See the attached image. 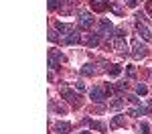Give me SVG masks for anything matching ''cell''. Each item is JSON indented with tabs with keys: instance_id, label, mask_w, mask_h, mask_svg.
<instances>
[{
	"instance_id": "1",
	"label": "cell",
	"mask_w": 152,
	"mask_h": 134,
	"mask_svg": "<svg viewBox=\"0 0 152 134\" xmlns=\"http://www.w3.org/2000/svg\"><path fill=\"white\" fill-rule=\"evenodd\" d=\"M65 61V55L61 53V51H55V49H51L49 51V67L51 69H59V65Z\"/></svg>"
},
{
	"instance_id": "2",
	"label": "cell",
	"mask_w": 152,
	"mask_h": 134,
	"mask_svg": "<svg viewBox=\"0 0 152 134\" xmlns=\"http://www.w3.org/2000/svg\"><path fill=\"white\" fill-rule=\"evenodd\" d=\"M61 96L65 97L69 104H73V106H79L81 104V96L77 92H73L71 87H61Z\"/></svg>"
},
{
	"instance_id": "3",
	"label": "cell",
	"mask_w": 152,
	"mask_h": 134,
	"mask_svg": "<svg viewBox=\"0 0 152 134\" xmlns=\"http://www.w3.org/2000/svg\"><path fill=\"white\" fill-rule=\"evenodd\" d=\"M97 29H99V35H105V37H114L116 35V29H114V24L110 18H102L99 24H97Z\"/></svg>"
},
{
	"instance_id": "4",
	"label": "cell",
	"mask_w": 152,
	"mask_h": 134,
	"mask_svg": "<svg viewBox=\"0 0 152 134\" xmlns=\"http://www.w3.org/2000/svg\"><path fill=\"white\" fill-rule=\"evenodd\" d=\"M89 97L94 100L95 104H104L105 100H107V92H105V87H94V89H89Z\"/></svg>"
},
{
	"instance_id": "5",
	"label": "cell",
	"mask_w": 152,
	"mask_h": 134,
	"mask_svg": "<svg viewBox=\"0 0 152 134\" xmlns=\"http://www.w3.org/2000/svg\"><path fill=\"white\" fill-rule=\"evenodd\" d=\"M77 24H79V29H83V31H89V29L94 26V16H91L89 12H79Z\"/></svg>"
},
{
	"instance_id": "6",
	"label": "cell",
	"mask_w": 152,
	"mask_h": 134,
	"mask_svg": "<svg viewBox=\"0 0 152 134\" xmlns=\"http://www.w3.org/2000/svg\"><path fill=\"white\" fill-rule=\"evenodd\" d=\"M132 49H134V57H136V59H142V57L148 55V47L142 45L140 39H134V41H132Z\"/></svg>"
},
{
	"instance_id": "7",
	"label": "cell",
	"mask_w": 152,
	"mask_h": 134,
	"mask_svg": "<svg viewBox=\"0 0 152 134\" xmlns=\"http://www.w3.org/2000/svg\"><path fill=\"white\" fill-rule=\"evenodd\" d=\"M112 47H114V51H118V53H128L130 47L128 43H126V39H114V43H112Z\"/></svg>"
},
{
	"instance_id": "8",
	"label": "cell",
	"mask_w": 152,
	"mask_h": 134,
	"mask_svg": "<svg viewBox=\"0 0 152 134\" xmlns=\"http://www.w3.org/2000/svg\"><path fill=\"white\" fill-rule=\"evenodd\" d=\"M55 29H57L59 33H61V35H71V33H73V31H77V29H75V26H73V24H65V23H57L55 24Z\"/></svg>"
},
{
	"instance_id": "9",
	"label": "cell",
	"mask_w": 152,
	"mask_h": 134,
	"mask_svg": "<svg viewBox=\"0 0 152 134\" xmlns=\"http://www.w3.org/2000/svg\"><path fill=\"white\" fill-rule=\"evenodd\" d=\"M136 31H138V35H142L146 41H152V31L146 26V24H142V23H138L136 24Z\"/></svg>"
},
{
	"instance_id": "10",
	"label": "cell",
	"mask_w": 152,
	"mask_h": 134,
	"mask_svg": "<svg viewBox=\"0 0 152 134\" xmlns=\"http://www.w3.org/2000/svg\"><path fill=\"white\" fill-rule=\"evenodd\" d=\"M79 41H81V35H79V31H73L71 35H67L65 39H63V43H65V45H77Z\"/></svg>"
},
{
	"instance_id": "11",
	"label": "cell",
	"mask_w": 152,
	"mask_h": 134,
	"mask_svg": "<svg viewBox=\"0 0 152 134\" xmlns=\"http://www.w3.org/2000/svg\"><path fill=\"white\" fill-rule=\"evenodd\" d=\"M99 41H102V35H99V33H97V35L83 37V43H85V45H89V47H97V45H99Z\"/></svg>"
},
{
	"instance_id": "12",
	"label": "cell",
	"mask_w": 152,
	"mask_h": 134,
	"mask_svg": "<svg viewBox=\"0 0 152 134\" xmlns=\"http://www.w3.org/2000/svg\"><path fill=\"white\" fill-rule=\"evenodd\" d=\"M150 110H152V102L148 104V106H136V108L132 110L130 114H132V116H146V114H148Z\"/></svg>"
},
{
	"instance_id": "13",
	"label": "cell",
	"mask_w": 152,
	"mask_h": 134,
	"mask_svg": "<svg viewBox=\"0 0 152 134\" xmlns=\"http://www.w3.org/2000/svg\"><path fill=\"white\" fill-rule=\"evenodd\" d=\"M85 124H87V126H91V128H95V130H99V132H105V130H107V126H105L104 122H95V120H89V118H85Z\"/></svg>"
},
{
	"instance_id": "14",
	"label": "cell",
	"mask_w": 152,
	"mask_h": 134,
	"mask_svg": "<svg viewBox=\"0 0 152 134\" xmlns=\"http://www.w3.org/2000/svg\"><path fill=\"white\" fill-rule=\"evenodd\" d=\"M89 4H91V8L97 12H104L107 8V4H105V0H89Z\"/></svg>"
},
{
	"instance_id": "15",
	"label": "cell",
	"mask_w": 152,
	"mask_h": 134,
	"mask_svg": "<svg viewBox=\"0 0 152 134\" xmlns=\"http://www.w3.org/2000/svg\"><path fill=\"white\" fill-rule=\"evenodd\" d=\"M55 130L61 132V134H67V132H71V124L69 122H57L55 124Z\"/></svg>"
},
{
	"instance_id": "16",
	"label": "cell",
	"mask_w": 152,
	"mask_h": 134,
	"mask_svg": "<svg viewBox=\"0 0 152 134\" xmlns=\"http://www.w3.org/2000/svg\"><path fill=\"white\" fill-rule=\"evenodd\" d=\"M81 73L83 75H94L95 73V65L94 63H85V65L81 67Z\"/></svg>"
},
{
	"instance_id": "17",
	"label": "cell",
	"mask_w": 152,
	"mask_h": 134,
	"mask_svg": "<svg viewBox=\"0 0 152 134\" xmlns=\"http://www.w3.org/2000/svg\"><path fill=\"white\" fill-rule=\"evenodd\" d=\"M110 108L114 110V112H118V110H122V108H124V100H122V97H118V100H114V102L110 104Z\"/></svg>"
},
{
	"instance_id": "18",
	"label": "cell",
	"mask_w": 152,
	"mask_h": 134,
	"mask_svg": "<svg viewBox=\"0 0 152 134\" xmlns=\"http://www.w3.org/2000/svg\"><path fill=\"white\" fill-rule=\"evenodd\" d=\"M107 73H110V77H118V75L122 73V65H112V67L107 69Z\"/></svg>"
},
{
	"instance_id": "19",
	"label": "cell",
	"mask_w": 152,
	"mask_h": 134,
	"mask_svg": "<svg viewBox=\"0 0 152 134\" xmlns=\"http://www.w3.org/2000/svg\"><path fill=\"white\" fill-rule=\"evenodd\" d=\"M136 94H138V96H146V94H148V87L144 83H138L136 85Z\"/></svg>"
},
{
	"instance_id": "20",
	"label": "cell",
	"mask_w": 152,
	"mask_h": 134,
	"mask_svg": "<svg viewBox=\"0 0 152 134\" xmlns=\"http://www.w3.org/2000/svg\"><path fill=\"white\" fill-rule=\"evenodd\" d=\"M114 89H116L118 94H122V92H126V89H128V83H126V81H120V83L114 85Z\"/></svg>"
},
{
	"instance_id": "21",
	"label": "cell",
	"mask_w": 152,
	"mask_h": 134,
	"mask_svg": "<svg viewBox=\"0 0 152 134\" xmlns=\"http://www.w3.org/2000/svg\"><path fill=\"white\" fill-rule=\"evenodd\" d=\"M124 124H126V120H124L122 116H116L114 122H112V128H116V126H124Z\"/></svg>"
},
{
	"instance_id": "22",
	"label": "cell",
	"mask_w": 152,
	"mask_h": 134,
	"mask_svg": "<svg viewBox=\"0 0 152 134\" xmlns=\"http://www.w3.org/2000/svg\"><path fill=\"white\" fill-rule=\"evenodd\" d=\"M138 130H140V134H150V126L146 122H142L140 126H138Z\"/></svg>"
},
{
	"instance_id": "23",
	"label": "cell",
	"mask_w": 152,
	"mask_h": 134,
	"mask_svg": "<svg viewBox=\"0 0 152 134\" xmlns=\"http://www.w3.org/2000/svg\"><path fill=\"white\" fill-rule=\"evenodd\" d=\"M49 41H51V43H57V41H59L57 31H49Z\"/></svg>"
},
{
	"instance_id": "24",
	"label": "cell",
	"mask_w": 152,
	"mask_h": 134,
	"mask_svg": "<svg viewBox=\"0 0 152 134\" xmlns=\"http://www.w3.org/2000/svg\"><path fill=\"white\" fill-rule=\"evenodd\" d=\"M124 4L130 6V8H136V6H138V2H136V0H124Z\"/></svg>"
},
{
	"instance_id": "25",
	"label": "cell",
	"mask_w": 152,
	"mask_h": 134,
	"mask_svg": "<svg viewBox=\"0 0 152 134\" xmlns=\"http://www.w3.org/2000/svg\"><path fill=\"white\" fill-rule=\"evenodd\" d=\"M57 2L59 0H49V10H55L57 8Z\"/></svg>"
},
{
	"instance_id": "26",
	"label": "cell",
	"mask_w": 152,
	"mask_h": 134,
	"mask_svg": "<svg viewBox=\"0 0 152 134\" xmlns=\"http://www.w3.org/2000/svg\"><path fill=\"white\" fill-rule=\"evenodd\" d=\"M136 75V69H134V65H128V77H134Z\"/></svg>"
},
{
	"instance_id": "27",
	"label": "cell",
	"mask_w": 152,
	"mask_h": 134,
	"mask_svg": "<svg viewBox=\"0 0 152 134\" xmlns=\"http://www.w3.org/2000/svg\"><path fill=\"white\" fill-rule=\"evenodd\" d=\"M136 18H138V23H142V21H146V14L144 12H136Z\"/></svg>"
},
{
	"instance_id": "28",
	"label": "cell",
	"mask_w": 152,
	"mask_h": 134,
	"mask_svg": "<svg viewBox=\"0 0 152 134\" xmlns=\"http://www.w3.org/2000/svg\"><path fill=\"white\" fill-rule=\"evenodd\" d=\"M126 100H128V102H132V104H138V102H140V100H138L136 96H128Z\"/></svg>"
},
{
	"instance_id": "29",
	"label": "cell",
	"mask_w": 152,
	"mask_h": 134,
	"mask_svg": "<svg viewBox=\"0 0 152 134\" xmlns=\"http://www.w3.org/2000/svg\"><path fill=\"white\" fill-rule=\"evenodd\" d=\"M110 8H112V12H116V14H122V8H120V6H110Z\"/></svg>"
},
{
	"instance_id": "30",
	"label": "cell",
	"mask_w": 152,
	"mask_h": 134,
	"mask_svg": "<svg viewBox=\"0 0 152 134\" xmlns=\"http://www.w3.org/2000/svg\"><path fill=\"white\" fill-rule=\"evenodd\" d=\"M75 87H77V89H79V92H83V89H85V85H83L81 81H77V83H75Z\"/></svg>"
},
{
	"instance_id": "31",
	"label": "cell",
	"mask_w": 152,
	"mask_h": 134,
	"mask_svg": "<svg viewBox=\"0 0 152 134\" xmlns=\"http://www.w3.org/2000/svg\"><path fill=\"white\" fill-rule=\"evenodd\" d=\"M53 110H57V112H61V114H65V108H61V106H53Z\"/></svg>"
},
{
	"instance_id": "32",
	"label": "cell",
	"mask_w": 152,
	"mask_h": 134,
	"mask_svg": "<svg viewBox=\"0 0 152 134\" xmlns=\"http://www.w3.org/2000/svg\"><path fill=\"white\" fill-rule=\"evenodd\" d=\"M81 134H91V132H81Z\"/></svg>"
}]
</instances>
